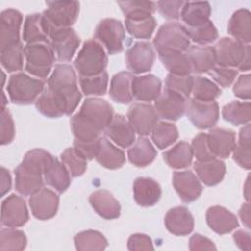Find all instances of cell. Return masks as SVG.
I'll list each match as a JSON object with an SVG mask.
<instances>
[{
    "instance_id": "6da1fadb",
    "label": "cell",
    "mask_w": 251,
    "mask_h": 251,
    "mask_svg": "<svg viewBox=\"0 0 251 251\" xmlns=\"http://www.w3.org/2000/svg\"><path fill=\"white\" fill-rule=\"evenodd\" d=\"M47 89L64 115H71L81 100L77 78L69 64H58L47 80Z\"/></svg>"
},
{
    "instance_id": "7a4b0ae2",
    "label": "cell",
    "mask_w": 251,
    "mask_h": 251,
    "mask_svg": "<svg viewBox=\"0 0 251 251\" xmlns=\"http://www.w3.org/2000/svg\"><path fill=\"white\" fill-rule=\"evenodd\" d=\"M52 155L43 149L28 151L22 163L15 169L16 190L24 195L30 196L44 185V169Z\"/></svg>"
},
{
    "instance_id": "3957f363",
    "label": "cell",
    "mask_w": 251,
    "mask_h": 251,
    "mask_svg": "<svg viewBox=\"0 0 251 251\" xmlns=\"http://www.w3.org/2000/svg\"><path fill=\"white\" fill-rule=\"evenodd\" d=\"M108 58L103 46L95 39L86 40L74 61L79 76H93L103 73Z\"/></svg>"
},
{
    "instance_id": "277c9868",
    "label": "cell",
    "mask_w": 251,
    "mask_h": 251,
    "mask_svg": "<svg viewBox=\"0 0 251 251\" xmlns=\"http://www.w3.org/2000/svg\"><path fill=\"white\" fill-rule=\"evenodd\" d=\"M43 90V80L33 78L25 73L12 75L7 84V92L10 100L18 105H28L33 103Z\"/></svg>"
},
{
    "instance_id": "5b68a950",
    "label": "cell",
    "mask_w": 251,
    "mask_h": 251,
    "mask_svg": "<svg viewBox=\"0 0 251 251\" xmlns=\"http://www.w3.org/2000/svg\"><path fill=\"white\" fill-rule=\"evenodd\" d=\"M25 71L38 77L45 78L50 74L56 60L48 43H33L25 46Z\"/></svg>"
},
{
    "instance_id": "8992f818",
    "label": "cell",
    "mask_w": 251,
    "mask_h": 251,
    "mask_svg": "<svg viewBox=\"0 0 251 251\" xmlns=\"http://www.w3.org/2000/svg\"><path fill=\"white\" fill-rule=\"evenodd\" d=\"M153 44L157 51L174 50L185 52L190 46V38L184 25L178 23H168L159 28Z\"/></svg>"
},
{
    "instance_id": "52a82bcc",
    "label": "cell",
    "mask_w": 251,
    "mask_h": 251,
    "mask_svg": "<svg viewBox=\"0 0 251 251\" xmlns=\"http://www.w3.org/2000/svg\"><path fill=\"white\" fill-rule=\"evenodd\" d=\"M79 43L80 38L74 28H57L51 25L49 32V45L56 60L59 62L71 61L77 50Z\"/></svg>"
},
{
    "instance_id": "ba28073f",
    "label": "cell",
    "mask_w": 251,
    "mask_h": 251,
    "mask_svg": "<svg viewBox=\"0 0 251 251\" xmlns=\"http://www.w3.org/2000/svg\"><path fill=\"white\" fill-rule=\"evenodd\" d=\"M95 40L104 46L110 55L120 53L124 49L126 30L121 21L104 19L95 28Z\"/></svg>"
},
{
    "instance_id": "9c48e42d",
    "label": "cell",
    "mask_w": 251,
    "mask_h": 251,
    "mask_svg": "<svg viewBox=\"0 0 251 251\" xmlns=\"http://www.w3.org/2000/svg\"><path fill=\"white\" fill-rule=\"evenodd\" d=\"M46 5L47 8L42 15L53 27H72L78 18L77 1H47Z\"/></svg>"
},
{
    "instance_id": "30bf717a",
    "label": "cell",
    "mask_w": 251,
    "mask_h": 251,
    "mask_svg": "<svg viewBox=\"0 0 251 251\" xmlns=\"http://www.w3.org/2000/svg\"><path fill=\"white\" fill-rule=\"evenodd\" d=\"M216 64L221 67L238 68L242 63L247 51L251 48L249 44H243L230 37H223L213 46Z\"/></svg>"
},
{
    "instance_id": "8fae6325",
    "label": "cell",
    "mask_w": 251,
    "mask_h": 251,
    "mask_svg": "<svg viewBox=\"0 0 251 251\" xmlns=\"http://www.w3.org/2000/svg\"><path fill=\"white\" fill-rule=\"evenodd\" d=\"M185 113L189 121L199 129L211 128L219 120V106L215 101L188 98Z\"/></svg>"
},
{
    "instance_id": "7c38bea8",
    "label": "cell",
    "mask_w": 251,
    "mask_h": 251,
    "mask_svg": "<svg viewBox=\"0 0 251 251\" xmlns=\"http://www.w3.org/2000/svg\"><path fill=\"white\" fill-rule=\"evenodd\" d=\"M77 113L101 131L106 129L114 117L113 107L109 102L101 98L86 99Z\"/></svg>"
},
{
    "instance_id": "4fadbf2b",
    "label": "cell",
    "mask_w": 251,
    "mask_h": 251,
    "mask_svg": "<svg viewBox=\"0 0 251 251\" xmlns=\"http://www.w3.org/2000/svg\"><path fill=\"white\" fill-rule=\"evenodd\" d=\"M187 99L172 90L164 89L154 101V108L159 118L168 121H177L186 110Z\"/></svg>"
},
{
    "instance_id": "5bb4252c",
    "label": "cell",
    "mask_w": 251,
    "mask_h": 251,
    "mask_svg": "<svg viewBox=\"0 0 251 251\" xmlns=\"http://www.w3.org/2000/svg\"><path fill=\"white\" fill-rule=\"evenodd\" d=\"M127 121L135 133L145 136L151 133L159 121V116L154 106L146 103H134L128 108Z\"/></svg>"
},
{
    "instance_id": "9a60e30c",
    "label": "cell",
    "mask_w": 251,
    "mask_h": 251,
    "mask_svg": "<svg viewBox=\"0 0 251 251\" xmlns=\"http://www.w3.org/2000/svg\"><path fill=\"white\" fill-rule=\"evenodd\" d=\"M155 61V52L149 42L138 41L126 53L127 69L133 74H143L151 70Z\"/></svg>"
},
{
    "instance_id": "2e32d148",
    "label": "cell",
    "mask_w": 251,
    "mask_h": 251,
    "mask_svg": "<svg viewBox=\"0 0 251 251\" xmlns=\"http://www.w3.org/2000/svg\"><path fill=\"white\" fill-rule=\"evenodd\" d=\"M28 221V212L23 197L11 194L1 205V224L8 227H20Z\"/></svg>"
},
{
    "instance_id": "e0dca14e",
    "label": "cell",
    "mask_w": 251,
    "mask_h": 251,
    "mask_svg": "<svg viewBox=\"0 0 251 251\" xmlns=\"http://www.w3.org/2000/svg\"><path fill=\"white\" fill-rule=\"evenodd\" d=\"M23 22L22 14L15 9H6L0 15V50L18 44Z\"/></svg>"
},
{
    "instance_id": "ac0fdd59",
    "label": "cell",
    "mask_w": 251,
    "mask_h": 251,
    "mask_svg": "<svg viewBox=\"0 0 251 251\" xmlns=\"http://www.w3.org/2000/svg\"><path fill=\"white\" fill-rule=\"evenodd\" d=\"M28 204L32 215L41 221L53 218L58 211L59 196L49 188H41L30 195Z\"/></svg>"
},
{
    "instance_id": "d6986e66",
    "label": "cell",
    "mask_w": 251,
    "mask_h": 251,
    "mask_svg": "<svg viewBox=\"0 0 251 251\" xmlns=\"http://www.w3.org/2000/svg\"><path fill=\"white\" fill-rule=\"evenodd\" d=\"M173 185L179 198L185 203L195 201L203 189L199 178L191 171L175 172L173 175Z\"/></svg>"
},
{
    "instance_id": "ffe728a7",
    "label": "cell",
    "mask_w": 251,
    "mask_h": 251,
    "mask_svg": "<svg viewBox=\"0 0 251 251\" xmlns=\"http://www.w3.org/2000/svg\"><path fill=\"white\" fill-rule=\"evenodd\" d=\"M51 25L42 14H29L25 17L23 27V39L26 44L48 43Z\"/></svg>"
},
{
    "instance_id": "44dd1931",
    "label": "cell",
    "mask_w": 251,
    "mask_h": 251,
    "mask_svg": "<svg viewBox=\"0 0 251 251\" xmlns=\"http://www.w3.org/2000/svg\"><path fill=\"white\" fill-rule=\"evenodd\" d=\"M208 145L211 153L216 158L226 159L235 146V133L231 129L215 127L207 133Z\"/></svg>"
},
{
    "instance_id": "7402d4cb",
    "label": "cell",
    "mask_w": 251,
    "mask_h": 251,
    "mask_svg": "<svg viewBox=\"0 0 251 251\" xmlns=\"http://www.w3.org/2000/svg\"><path fill=\"white\" fill-rule=\"evenodd\" d=\"M106 136L122 148L131 146L135 140V131L127 119L121 114L114 115L111 123L104 130Z\"/></svg>"
},
{
    "instance_id": "603a6c76",
    "label": "cell",
    "mask_w": 251,
    "mask_h": 251,
    "mask_svg": "<svg viewBox=\"0 0 251 251\" xmlns=\"http://www.w3.org/2000/svg\"><path fill=\"white\" fill-rule=\"evenodd\" d=\"M165 226L167 229L178 236L189 234L194 227V219L187 208L177 206L170 209L165 216Z\"/></svg>"
},
{
    "instance_id": "cb8c5ba5",
    "label": "cell",
    "mask_w": 251,
    "mask_h": 251,
    "mask_svg": "<svg viewBox=\"0 0 251 251\" xmlns=\"http://www.w3.org/2000/svg\"><path fill=\"white\" fill-rule=\"evenodd\" d=\"M206 221L209 227L218 234H226L238 226L234 214L221 206H212L206 212Z\"/></svg>"
},
{
    "instance_id": "d4e9b609",
    "label": "cell",
    "mask_w": 251,
    "mask_h": 251,
    "mask_svg": "<svg viewBox=\"0 0 251 251\" xmlns=\"http://www.w3.org/2000/svg\"><path fill=\"white\" fill-rule=\"evenodd\" d=\"M131 88L133 98L141 102H151L161 94L162 82L154 75L134 76Z\"/></svg>"
},
{
    "instance_id": "484cf974",
    "label": "cell",
    "mask_w": 251,
    "mask_h": 251,
    "mask_svg": "<svg viewBox=\"0 0 251 251\" xmlns=\"http://www.w3.org/2000/svg\"><path fill=\"white\" fill-rule=\"evenodd\" d=\"M45 182L59 193L65 192L71 184V175L66 166L53 156L48 160L44 173Z\"/></svg>"
},
{
    "instance_id": "4316f807",
    "label": "cell",
    "mask_w": 251,
    "mask_h": 251,
    "mask_svg": "<svg viewBox=\"0 0 251 251\" xmlns=\"http://www.w3.org/2000/svg\"><path fill=\"white\" fill-rule=\"evenodd\" d=\"M133 198L142 207L155 205L162 194L159 183L150 177H137L133 182Z\"/></svg>"
},
{
    "instance_id": "83f0119b",
    "label": "cell",
    "mask_w": 251,
    "mask_h": 251,
    "mask_svg": "<svg viewBox=\"0 0 251 251\" xmlns=\"http://www.w3.org/2000/svg\"><path fill=\"white\" fill-rule=\"evenodd\" d=\"M89 202L94 211L106 220H113L120 217L121 205L107 190L99 189L94 191L89 196Z\"/></svg>"
},
{
    "instance_id": "f1b7e54d",
    "label": "cell",
    "mask_w": 251,
    "mask_h": 251,
    "mask_svg": "<svg viewBox=\"0 0 251 251\" xmlns=\"http://www.w3.org/2000/svg\"><path fill=\"white\" fill-rule=\"evenodd\" d=\"M191 70L195 74L210 72L216 65L214 48L212 46H189L185 51Z\"/></svg>"
},
{
    "instance_id": "f546056e",
    "label": "cell",
    "mask_w": 251,
    "mask_h": 251,
    "mask_svg": "<svg viewBox=\"0 0 251 251\" xmlns=\"http://www.w3.org/2000/svg\"><path fill=\"white\" fill-rule=\"evenodd\" d=\"M193 167L197 177L208 186L220 183L226 174L225 163L216 158L209 161H196Z\"/></svg>"
},
{
    "instance_id": "4dcf8cb0",
    "label": "cell",
    "mask_w": 251,
    "mask_h": 251,
    "mask_svg": "<svg viewBox=\"0 0 251 251\" xmlns=\"http://www.w3.org/2000/svg\"><path fill=\"white\" fill-rule=\"evenodd\" d=\"M228 33L233 39L249 44L251 41V15L247 9H239L235 11L227 25Z\"/></svg>"
},
{
    "instance_id": "1f68e13d",
    "label": "cell",
    "mask_w": 251,
    "mask_h": 251,
    "mask_svg": "<svg viewBox=\"0 0 251 251\" xmlns=\"http://www.w3.org/2000/svg\"><path fill=\"white\" fill-rule=\"evenodd\" d=\"M95 159L101 166L110 170L119 169L126 162L124 151L115 146L106 137L100 138Z\"/></svg>"
},
{
    "instance_id": "d6a6232c",
    "label": "cell",
    "mask_w": 251,
    "mask_h": 251,
    "mask_svg": "<svg viewBox=\"0 0 251 251\" xmlns=\"http://www.w3.org/2000/svg\"><path fill=\"white\" fill-rule=\"evenodd\" d=\"M134 75L129 72H120L116 74L110 83L109 94L112 100L120 104L130 103L133 99L132 96V79Z\"/></svg>"
},
{
    "instance_id": "836d02e7",
    "label": "cell",
    "mask_w": 251,
    "mask_h": 251,
    "mask_svg": "<svg viewBox=\"0 0 251 251\" xmlns=\"http://www.w3.org/2000/svg\"><path fill=\"white\" fill-rule=\"evenodd\" d=\"M211 7L208 2H184L180 18L186 27H196L210 21Z\"/></svg>"
},
{
    "instance_id": "e575fe53",
    "label": "cell",
    "mask_w": 251,
    "mask_h": 251,
    "mask_svg": "<svg viewBox=\"0 0 251 251\" xmlns=\"http://www.w3.org/2000/svg\"><path fill=\"white\" fill-rule=\"evenodd\" d=\"M158 57L170 74L177 75H189L192 72L189 60L185 52L174 50L157 51Z\"/></svg>"
},
{
    "instance_id": "d590c367",
    "label": "cell",
    "mask_w": 251,
    "mask_h": 251,
    "mask_svg": "<svg viewBox=\"0 0 251 251\" xmlns=\"http://www.w3.org/2000/svg\"><path fill=\"white\" fill-rule=\"evenodd\" d=\"M157 156V151L146 137H139L127 151V157L131 164L136 167H146Z\"/></svg>"
},
{
    "instance_id": "8d00e7d4",
    "label": "cell",
    "mask_w": 251,
    "mask_h": 251,
    "mask_svg": "<svg viewBox=\"0 0 251 251\" xmlns=\"http://www.w3.org/2000/svg\"><path fill=\"white\" fill-rule=\"evenodd\" d=\"M71 127L75 136V141L93 142L98 140L102 131L78 113L71 118Z\"/></svg>"
},
{
    "instance_id": "74e56055",
    "label": "cell",
    "mask_w": 251,
    "mask_h": 251,
    "mask_svg": "<svg viewBox=\"0 0 251 251\" xmlns=\"http://www.w3.org/2000/svg\"><path fill=\"white\" fill-rule=\"evenodd\" d=\"M250 125H245L239 131L237 143L232 150L233 160L243 169L251 168V136Z\"/></svg>"
},
{
    "instance_id": "f35d334b",
    "label": "cell",
    "mask_w": 251,
    "mask_h": 251,
    "mask_svg": "<svg viewBox=\"0 0 251 251\" xmlns=\"http://www.w3.org/2000/svg\"><path fill=\"white\" fill-rule=\"evenodd\" d=\"M165 162L174 169H183L192 162V149L189 143L185 141L177 142L173 148L163 154Z\"/></svg>"
},
{
    "instance_id": "ab89813d",
    "label": "cell",
    "mask_w": 251,
    "mask_h": 251,
    "mask_svg": "<svg viewBox=\"0 0 251 251\" xmlns=\"http://www.w3.org/2000/svg\"><path fill=\"white\" fill-rule=\"evenodd\" d=\"M126 28L130 35L138 39H149L157 25L155 18L151 16L126 18Z\"/></svg>"
},
{
    "instance_id": "60d3db41",
    "label": "cell",
    "mask_w": 251,
    "mask_h": 251,
    "mask_svg": "<svg viewBox=\"0 0 251 251\" xmlns=\"http://www.w3.org/2000/svg\"><path fill=\"white\" fill-rule=\"evenodd\" d=\"M222 115L225 121L232 125H247L251 118V105L249 102L232 101L223 107Z\"/></svg>"
},
{
    "instance_id": "b9f144b4",
    "label": "cell",
    "mask_w": 251,
    "mask_h": 251,
    "mask_svg": "<svg viewBox=\"0 0 251 251\" xmlns=\"http://www.w3.org/2000/svg\"><path fill=\"white\" fill-rule=\"evenodd\" d=\"M178 137L176 126L169 122H158L151 131V138L159 149H165Z\"/></svg>"
},
{
    "instance_id": "7bdbcfd3",
    "label": "cell",
    "mask_w": 251,
    "mask_h": 251,
    "mask_svg": "<svg viewBox=\"0 0 251 251\" xmlns=\"http://www.w3.org/2000/svg\"><path fill=\"white\" fill-rule=\"evenodd\" d=\"M25 46L22 42L0 50V61L2 67L8 73L21 71L24 67Z\"/></svg>"
},
{
    "instance_id": "ee69618b",
    "label": "cell",
    "mask_w": 251,
    "mask_h": 251,
    "mask_svg": "<svg viewBox=\"0 0 251 251\" xmlns=\"http://www.w3.org/2000/svg\"><path fill=\"white\" fill-rule=\"evenodd\" d=\"M75 245L77 250L81 251H87V250H104L107 245L108 241L105 238V236L97 231V230H84L81 232H78L75 238Z\"/></svg>"
},
{
    "instance_id": "f6af8a7d",
    "label": "cell",
    "mask_w": 251,
    "mask_h": 251,
    "mask_svg": "<svg viewBox=\"0 0 251 251\" xmlns=\"http://www.w3.org/2000/svg\"><path fill=\"white\" fill-rule=\"evenodd\" d=\"M191 93L194 99L200 101H215L218 98L222 90L212 80L203 76H193Z\"/></svg>"
},
{
    "instance_id": "bcb514c9",
    "label": "cell",
    "mask_w": 251,
    "mask_h": 251,
    "mask_svg": "<svg viewBox=\"0 0 251 251\" xmlns=\"http://www.w3.org/2000/svg\"><path fill=\"white\" fill-rule=\"evenodd\" d=\"M26 236L24 231L14 227L2 228L0 232L1 251H21L26 246Z\"/></svg>"
},
{
    "instance_id": "7dc6e473",
    "label": "cell",
    "mask_w": 251,
    "mask_h": 251,
    "mask_svg": "<svg viewBox=\"0 0 251 251\" xmlns=\"http://www.w3.org/2000/svg\"><path fill=\"white\" fill-rule=\"evenodd\" d=\"M79 86L84 95H104L108 87V74L104 71L93 76H79Z\"/></svg>"
},
{
    "instance_id": "c3c4849f",
    "label": "cell",
    "mask_w": 251,
    "mask_h": 251,
    "mask_svg": "<svg viewBox=\"0 0 251 251\" xmlns=\"http://www.w3.org/2000/svg\"><path fill=\"white\" fill-rule=\"evenodd\" d=\"M61 160L73 177L82 176L87 167V160L82 157L74 147L67 148L65 151H63L61 154Z\"/></svg>"
},
{
    "instance_id": "681fc988",
    "label": "cell",
    "mask_w": 251,
    "mask_h": 251,
    "mask_svg": "<svg viewBox=\"0 0 251 251\" xmlns=\"http://www.w3.org/2000/svg\"><path fill=\"white\" fill-rule=\"evenodd\" d=\"M118 5L121 7L125 19L151 16L156 11V3L152 1H119Z\"/></svg>"
},
{
    "instance_id": "f907efd6",
    "label": "cell",
    "mask_w": 251,
    "mask_h": 251,
    "mask_svg": "<svg viewBox=\"0 0 251 251\" xmlns=\"http://www.w3.org/2000/svg\"><path fill=\"white\" fill-rule=\"evenodd\" d=\"M187 34L189 38L202 46H205L207 44L213 43L218 38V30L214 24L211 21H208L207 23L196 26V27H186Z\"/></svg>"
},
{
    "instance_id": "816d5d0a",
    "label": "cell",
    "mask_w": 251,
    "mask_h": 251,
    "mask_svg": "<svg viewBox=\"0 0 251 251\" xmlns=\"http://www.w3.org/2000/svg\"><path fill=\"white\" fill-rule=\"evenodd\" d=\"M192 82L193 76L169 74L165 80V89L176 92L188 99L192 90Z\"/></svg>"
},
{
    "instance_id": "f5cc1de1",
    "label": "cell",
    "mask_w": 251,
    "mask_h": 251,
    "mask_svg": "<svg viewBox=\"0 0 251 251\" xmlns=\"http://www.w3.org/2000/svg\"><path fill=\"white\" fill-rule=\"evenodd\" d=\"M35 107L39 113L47 118H59L64 116L58 104L52 97L48 89H44L43 92L35 101Z\"/></svg>"
},
{
    "instance_id": "db71d44e",
    "label": "cell",
    "mask_w": 251,
    "mask_h": 251,
    "mask_svg": "<svg viewBox=\"0 0 251 251\" xmlns=\"http://www.w3.org/2000/svg\"><path fill=\"white\" fill-rule=\"evenodd\" d=\"M237 74L238 72L235 69L221 66L214 67L210 72H208V75L215 80L217 85L219 84L222 87L230 86L235 80Z\"/></svg>"
},
{
    "instance_id": "11a10c76",
    "label": "cell",
    "mask_w": 251,
    "mask_h": 251,
    "mask_svg": "<svg viewBox=\"0 0 251 251\" xmlns=\"http://www.w3.org/2000/svg\"><path fill=\"white\" fill-rule=\"evenodd\" d=\"M191 149L193 156L197 161H209L215 157L211 153L207 140V133L200 132L193 139L191 143Z\"/></svg>"
},
{
    "instance_id": "9f6ffc18",
    "label": "cell",
    "mask_w": 251,
    "mask_h": 251,
    "mask_svg": "<svg viewBox=\"0 0 251 251\" xmlns=\"http://www.w3.org/2000/svg\"><path fill=\"white\" fill-rule=\"evenodd\" d=\"M15 137V126L12 116L8 109L1 110L0 121V143L1 145L9 144Z\"/></svg>"
},
{
    "instance_id": "6f0895ef",
    "label": "cell",
    "mask_w": 251,
    "mask_h": 251,
    "mask_svg": "<svg viewBox=\"0 0 251 251\" xmlns=\"http://www.w3.org/2000/svg\"><path fill=\"white\" fill-rule=\"evenodd\" d=\"M183 3V1H159L156 3V8L163 18L167 20H178Z\"/></svg>"
},
{
    "instance_id": "680465c9",
    "label": "cell",
    "mask_w": 251,
    "mask_h": 251,
    "mask_svg": "<svg viewBox=\"0 0 251 251\" xmlns=\"http://www.w3.org/2000/svg\"><path fill=\"white\" fill-rule=\"evenodd\" d=\"M127 248L131 251L153 250L154 246L151 238L143 233L132 234L127 240Z\"/></svg>"
},
{
    "instance_id": "91938a15",
    "label": "cell",
    "mask_w": 251,
    "mask_h": 251,
    "mask_svg": "<svg viewBox=\"0 0 251 251\" xmlns=\"http://www.w3.org/2000/svg\"><path fill=\"white\" fill-rule=\"evenodd\" d=\"M250 84L251 76L249 74L240 75L233 85V93L241 99L248 100L250 98Z\"/></svg>"
},
{
    "instance_id": "94428289",
    "label": "cell",
    "mask_w": 251,
    "mask_h": 251,
    "mask_svg": "<svg viewBox=\"0 0 251 251\" xmlns=\"http://www.w3.org/2000/svg\"><path fill=\"white\" fill-rule=\"evenodd\" d=\"M100 138L93 142H78L74 140V148L86 160H92L96 156Z\"/></svg>"
},
{
    "instance_id": "6125c7cd",
    "label": "cell",
    "mask_w": 251,
    "mask_h": 251,
    "mask_svg": "<svg viewBox=\"0 0 251 251\" xmlns=\"http://www.w3.org/2000/svg\"><path fill=\"white\" fill-rule=\"evenodd\" d=\"M189 249L192 251L196 250H216V246L213 241L209 238L202 236L199 233H195L190 237L189 240Z\"/></svg>"
},
{
    "instance_id": "be15d7a7",
    "label": "cell",
    "mask_w": 251,
    "mask_h": 251,
    "mask_svg": "<svg viewBox=\"0 0 251 251\" xmlns=\"http://www.w3.org/2000/svg\"><path fill=\"white\" fill-rule=\"evenodd\" d=\"M233 240L240 249L246 251L250 250V233L248 231L242 229L237 230L233 234Z\"/></svg>"
},
{
    "instance_id": "e7e4bbea",
    "label": "cell",
    "mask_w": 251,
    "mask_h": 251,
    "mask_svg": "<svg viewBox=\"0 0 251 251\" xmlns=\"http://www.w3.org/2000/svg\"><path fill=\"white\" fill-rule=\"evenodd\" d=\"M1 196H4L10 189L12 185L10 172L4 167L1 168Z\"/></svg>"
},
{
    "instance_id": "03108f58",
    "label": "cell",
    "mask_w": 251,
    "mask_h": 251,
    "mask_svg": "<svg viewBox=\"0 0 251 251\" xmlns=\"http://www.w3.org/2000/svg\"><path fill=\"white\" fill-rule=\"evenodd\" d=\"M239 217L247 228H250V204L247 201L239 210Z\"/></svg>"
},
{
    "instance_id": "003e7915",
    "label": "cell",
    "mask_w": 251,
    "mask_h": 251,
    "mask_svg": "<svg viewBox=\"0 0 251 251\" xmlns=\"http://www.w3.org/2000/svg\"><path fill=\"white\" fill-rule=\"evenodd\" d=\"M250 56H251V48L247 51L242 63L239 65V71H249L250 70Z\"/></svg>"
}]
</instances>
